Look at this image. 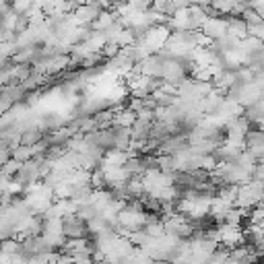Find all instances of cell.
Here are the masks:
<instances>
[{"instance_id": "cell-1", "label": "cell", "mask_w": 264, "mask_h": 264, "mask_svg": "<svg viewBox=\"0 0 264 264\" xmlns=\"http://www.w3.org/2000/svg\"><path fill=\"white\" fill-rule=\"evenodd\" d=\"M62 236L64 240H85L89 236L87 221H83L79 215L62 217Z\"/></svg>"}, {"instance_id": "cell-2", "label": "cell", "mask_w": 264, "mask_h": 264, "mask_svg": "<svg viewBox=\"0 0 264 264\" xmlns=\"http://www.w3.org/2000/svg\"><path fill=\"white\" fill-rule=\"evenodd\" d=\"M256 264H260V262H256Z\"/></svg>"}]
</instances>
